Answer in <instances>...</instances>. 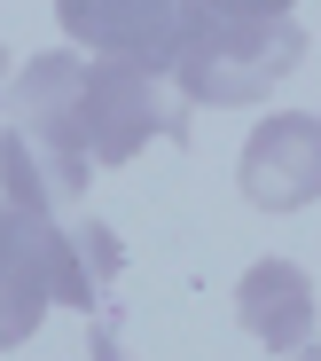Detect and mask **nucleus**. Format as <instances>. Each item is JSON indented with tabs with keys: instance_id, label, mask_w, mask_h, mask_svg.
I'll list each match as a JSON object with an SVG mask.
<instances>
[{
	"instance_id": "nucleus-2",
	"label": "nucleus",
	"mask_w": 321,
	"mask_h": 361,
	"mask_svg": "<svg viewBox=\"0 0 321 361\" xmlns=\"http://www.w3.org/2000/svg\"><path fill=\"white\" fill-rule=\"evenodd\" d=\"M172 126V63L157 55H94L87 63V157L125 165Z\"/></svg>"
},
{
	"instance_id": "nucleus-10",
	"label": "nucleus",
	"mask_w": 321,
	"mask_h": 361,
	"mask_svg": "<svg viewBox=\"0 0 321 361\" xmlns=\"http://www.w3.org/2000/svg\"><path fill=\"white\" fill-rule=\"evenodd\" d=\"M87 361H134V353L118 345V330H94V353H87Z\"/></svg>"
},
{
	"instance_id": "nucleus-11",
	"label": "nucleus",
	"mask_w": 321,
	"mask_h": 361,
	"mask_svg": "<svg viewBox=\"0 0 321 361\" xmlns=\"http://www.w3.org/2000/svg\"><path fill=\"white\" fill-rule=\"evenodd\" d=\"M290 361H321V338H306V345H298V353H290Z\"/></svg>"
},
{
	"instance_id": "nucleus-6",
	"label": "nucleus",
	"mask_w": 321,
	"mask_h": 361,
	"mask_svg": "<svg viewBox=\"0 0 321 361\" xmlns=\"http://www.w3.org/2000/svg\"><path fill=\"white\" fill-rule=\"evenodd\" d=\"M313 314H321V298H313V275L298 259H251L235 275V322L267 353H298L313 338Z\"/></svg>"
},
{
	"instance_id": "nucleus-3",
	"label": "nucleus",
	"mask_w": 321,
	"mask_h": 361,
	"mask_svg": "<svg viewBox=\"0 0 321 361\" xmlns=\"http://www.w3.org/2000/svg\"><path fill=\"white\" fill-rule=\"evenodd\" d=\"M87 63H94V55H79V47H39V55H24V63L8 71V102H0V118L24 126L32 142L63 149V157H87ZM87 165H94V157H87Z\"/></svg>"
},
{
	"instance_id": "nucleus-8",
	"label": "nucleus",
	"mask_w": 321,
	"mask_h": 361,
	"mask_svg": "<svg viewBox=\"0 0 321 361\" xmlns=\"http://www.w3.org/2000/svg\"><path fill=\"white\" fill-rule=\"evenodd\" d=\"M39 322H47V290H39V275H32L24 212H16V204H0V353H16Z\"/></svg>"
},
{
	"instance_id": "nucleus-5",
	"label": "nucleus",
	"mask_w": 321,
	"mask_h": 361,
	"mask_svg": "<svg viewBox=\"0 0 321 361\" xmlns=\"http://www.w3.org/2000/svg\"><path fill=\"white\" fill-rule=\"evenodd\" d=\"M55 24L79 55H157V63H172L180 0H55Z\"/></svg>"
},
{
	"instance_id": "nucleus-7",
	"label": "nucleus",
	"mask_w": 321,
	"mask_h": 361,
	"mask_svg": "<svg viewBox=\"0 0 321 361\" xmlns=\"http://www.w3.org/2000/svg\"><path fill=\"white\" fill-rule=\"evenodd\" d=\"M94 189V165L87 157H63L47 142H32L24 126L0 118V204H24V212H63Z\"/></svg>"
},
{
	"instance_id": "nucleus-1",
	"label": "nucleus",
	"mask_w": 321,
	"mask_h": 361,
	"mask_svg": "<svg viewBox=\"0 0 321 361\" xmlns=\"http://www.w3.org/2000/svg\"><path fill=\"white\" fill-rule=\"evenodd\" d=\"M298 63H306V24H298V16L220 24V32H188V39H172V87L196 102V110L267 102Z\"/></svg>"
},
{
	"instance_id": "nucleus-9",
	"label": "nucleus",
	"mask_w": 321,
	"mask_h": 361,
	"mask_svg": "<svg viewBox=\"0 0 321 361\" xmlns=\"http://www.w3.org/2000/svg\"><path fill=\"white\" fill-rule=\"evenodd\" d=\"M267 16H298V0H180L172 39H188V32H220V24H267Z\"/></svg>"
},
{
	"instance_id": "nucleus-4",
	"label": "nucleus",
	"mask_w": 321,
	"mask_h": 361,
	"mask_svg": "<svg viewBox=\"0 0 321 361\" xmlns=\"http://www.w3.org/2000/svg\"><path fill=\"white\" fill-rule=\"evenodd\" d=\"M235 189L259 212H306L321 197V118L313 110H275L251 126L235 157Z\"/></svg>"
}]
</instances>
